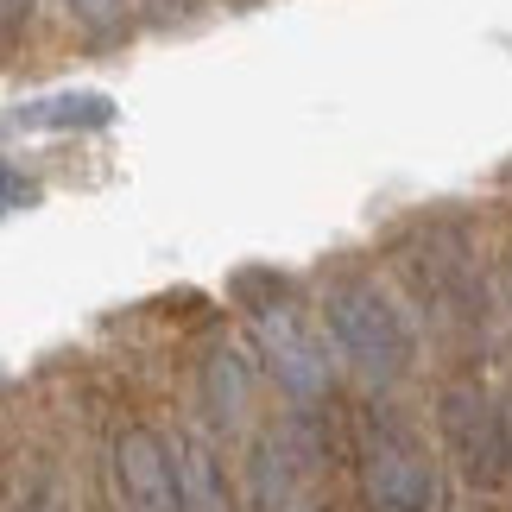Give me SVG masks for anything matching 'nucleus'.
I'll list each match as a JSON object with an SVG mask.
<instances>
[{
	"label": "nucleus",
	"mask_w": 512,
	"mask_h": 512,
	"mask_svg": "<svg viewBox=\"0 0 512 512\" xmlns=\"http://www.w3.org/2000/svg\"><path fill=\"white\" fill-rule=\"evenodd\" d=\"M19 196H26V190H19L13 177H7V165H0V209H7V203H19Z\"/></svg>",
	"instance_id": "f257e3e1"
}]
</instances>
